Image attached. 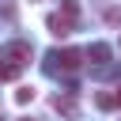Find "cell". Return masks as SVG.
Returning a JSON list of instances; mask_svg holds the SVG:
<instances>
[{
	"label": "cell",
	"mask_w": 121,
	"mask_h": 121,
	"mask_svg": "<svg viewBox=\"0 0 121 121\" xmlns=\"http://www.w3.org/2000/svg\"><path fill=\"white\" fill-rule=\"evenodd\" d=\"M45 60H49V64H45L49 72H57V68H60V72H79V64H83V49H53Z\"/></svg>",
	"instance_id": "6da1fadb"
},
{
	"label": "cell",
	"mask_w": 121,
	"mask_h": 121,
	"mask_svg": "<svg viewBox=\"0 0 121 121\" xmlns=\"http://www.w3.org/2000/svg\"><path fill=\"white\" fill-rule=\"evenodd\" d=\"M45 26H49L53 38H68V34L76 30V19L64 15V11H53V15H45Z\"/></svg>",
	"instance_id": "7a4b0ae2"
},
{
	"label": "cell",
	"mask_w": 121,
	"mask_h": 121,
	"mask_svg": "<svg viewBox=\"0 0 121 121\" xmlns=\"http://www.w3.org/2000/svg\"><path fill=\"white\" fill-rule=\"evenodd\" d=\"M30 57H34V49H30V42H19V38H15V42H8V45H4V60H11V64H19V68H23V64L30 60Z\"/></svg>",
	"instance_id": "3957f363"
},
{
	"label": "cell",
	"mask_w": 121,
	"mask_h": 121,
	"mask_svg": "<svg viewBox=\"0 0 121 121\" xmlns=\"http://www.w3.org/2000/svg\"><path fill=\"white\" fill-rule=\"evenodd\" d=\"M83 57H87V60H91V64H98V68H106V64H110V57H113V49H110V45H106V42H91V45H87V53H83Z\"/></svg>",
	"instance_id": "277c9868"
},
{
	"label": "cell",
	"mask_w": 121,
	"mask_h": 121,
	"mask_svg": "<svg viewBox=\"0 0 121 121\" xmlns=\"http://www.w3.org/2000/svg\"><path fill=\"white\" fill-rule=\"evenodd\" d=\"M53 110H57L60 117H68V121H76V117H79V106H76V98H72V95H57V98H53Z\"/></svg>",
	"instance_id": "5b68a950"
},
{
	"label": "cell",
	"mask_w": 121,
	"mask_h": 121,
	"mask_svg": "<svg viewBox=\"0 0 121 121\" xmlns=\"http://www.w3.org/2000/svg\"><path fill=\"white\" fill-rule=\"evenodd\" d=\"M95 102H98V110H113V106H117V98H113L110 91H102V95H95Z\"/></svg>",
	"instance_id": "8992f818"
},
{
	"label": "cell",
	"mask_w": 121,
	"mask_h": 121,
	"mask_svg": "<svg viewBox=\"0 0 121 121\" xmlns=\"http://www.w3.org/2000/svg\"><path fill=\"white\" fill-rule=\"evenodd\" d=\"M15 102H19V106L34 102V87H19V91H15Z\"/></svg>",
	"instance_id": "52a82bcc"
},
{
	"label": "cell",
	"mask_w": 121,
	"mask_h": 121,
	"mask_svg": "<svg viewBox=\"0 0 121 121\" xmlns=\"http://www.w3.org/2000/svg\"><path fill=\"white\" fill-rule=\"evenodd\" d=\"M19 72H23V68H19V64H11V60H8V64H0V79H15Z\"/></svg>",
	"instance_id": "ba28073f"
},
{
	"label": "cell",
	"mask_w": 121,
	"mask_h": 121,
	"mask_svg": "<svg viewBox=\"0 0 121 121\" xmlns=\"http://www.w3.org/2000/svg\"><path fill=\"white\" fill-rule=\"evenodd\" d=\"M60 11H64V15H72V19H76V15H79V4H76V0H60Z\"/></svg>",
	"instance_id": "9c48e42d"
},
{
	"label": "cell",
	"mask_w": 121,
	"mask_h": 121,
	"mask_svg": "<svg viewBox=\"0 0 121 121\" xmlns=\"http://www.w3.org/2000/svg\"><path fill=\"white\" fill-rule=\"evenodd\" d=\"M113 98H117V106H121V83H117V91H113Z\"/></svg>",
	"instance_id": "30bf717a"
},
{
	"label": "cell",
	"mask_w": 121,
	"mask_h": 121,
	"mask_svg": "<svg viewBox=\"0 0 121 121\" xmlns=\"http://www.w3.org/2000/svg\"><path fill=\"white\" fill-rule=\"evenodd\" d=\"M19 121H34V117H19Z\"/></svg>",
	"instance_id": "8fae6325"
},
{
	"label": "cell",
	"mask_w": 121,
	"mask_h": 121,
	"mask_svg": "<svg viewBox=\"0 0 121 121\" xmlns=\"http://www.w3.org/2000/svg\"><path fill=\"white\" fill-rule=\"evenodd\" d=\"M0 121H8V117H4V113H0Z\"/></svg>",
	"instance_id": "7c38bea8"
}]
</instances>
